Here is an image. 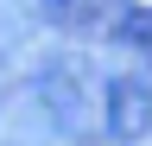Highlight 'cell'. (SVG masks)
<instances>
[{
    "label": "cell",
    "mask_w": 152,
    "mask_h": 146,
    "mask_svg": "<svg viewBox=\"0 0 152 146\" xmlns=\"http://www.w3.org/2000/svg\"><path fill=\"white\" fill-rule=\"evenodd\" d=\"M108 32H114V38H121L127 51H140V57H152V7H121Z\"/></svg>",
    "instance_id": "3"
},
{
    "label": "cell",
    "mask_w": 152,
    "mask_h": 146,
    "mask_svg": "<svg viewBox=\"0 0 152 146\" xmlns=\"http://www.w3.org/2000/svg\"><path fill=\"white\" fill-rule=\"evenodd\" d=\"M121 7L127 0H45V19L57 32H102V26H114Z\"/></svg>",
    "instance_id": "2"
},
{
    "label": "cell",
    "mask_w": 152,
    "mask_h": 146,
    "mask_svg": "<svg viewBox=\"0 0 152 146\" xmlns=\"http://www.w3.org/2000/svg\"><path fill=\"white\" fill-rule=\"evenodd\" d=\"M146 127H152V83L146 76H114L108 83V134L140 140Z\"/></svg>",
    "instance_id": "1"
}]
</instances>
